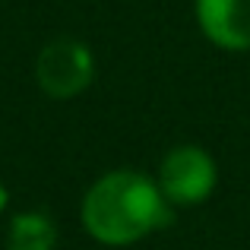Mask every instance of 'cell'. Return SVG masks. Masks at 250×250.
I'll use <instances>...</instances> for the list:
<instances>
[{
    "mask_svg": "<svg viewBox=\"0 0 250 250\" xmlns=\"http://www.w3.org/2000/svg\"><path fill=\"white\" fill-rule=\"evenodd\" d=\"M196 22L219 48H250V0H196Z\"/></svg>",
    "mask_w": 250,
    "mask_h": 250,
    "instance_id": "4",
    "label": "cell"
},
{
    "mask_svg": "<svg viewBox=\"0 0 250 250\" xmlns=\"http://www.w3.org/2000/svg\"><path fill=\"white\" fill-rule=\"evenodd\" d=\"M57 231L44 212H22L13 219L6 250H54Z\"/></svg>",
    "mask_w": 250,
    "mask_h": 250,
    "instance_id": "5",
    "label": "cell"
},
{
    "mask_svg": "<svg viewBox=\"0 0 250 250\" xmlns=\"http://www.w3.org/2000/svg\"><path fill=\"white\" fill-rule=\"evenodd\" d=\"M3 206H6V187L0 184V209H3Z\"/></svg>",
    "mask_w": 250,
    "mask_h": 250,
    "instance_id": "6",
    "label": "cell"
},
{
    "mask_svg": "<svg viewBox=\"0 0 250 250\" xmlns=\"http://www.w3.org/2000/svg\"><path fill=\"white\" fill-rule=\"evenodd\" d=\"M92 73H95V63H92L89 48L83 42H73V38H57V42L44 44L35 63L38 85L51 98L80 95L92 83Z\"/></svg>",
    "mask_w": 250,
    "mask_h": 250,
    "instance_id": "2",
    "label": "cell"
},
{
    "mask_svg": "<svg viewBox=\"0 0 250 250\" xmlns=\"http://www.w3.org/2000/svg\"><path fill=\"white\" fill-rule=\"evenodd\" d=\"M159 187L168 203L196 206L215 187V162L200 146H177L159 168Z\"/></svg>",
    "mask_w": 250,
    "mask_h": 250,
    "instance_id": "3",
    "label": "cell"
},
{
    "mask_svg": "<svg viewBox=\"0 0 250 250\" xmlns=\"http://www.w3.org/2000/svg\"><path fill=\"white\" fill-rule=\"evenodd\" d=\"M171 222L168 200L140 171H111L98 177L83 200V225L95 241L124 247Z\"/></svg>",
    "mask_w": 250,
    "mask_h": 250,
    "instance_id": "1",
    "label": "cell"
}]
</instances>
